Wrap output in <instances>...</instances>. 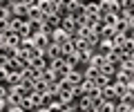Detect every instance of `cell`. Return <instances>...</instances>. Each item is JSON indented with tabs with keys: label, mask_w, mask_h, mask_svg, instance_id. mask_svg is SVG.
Wrapping results in <instances>:
<instances>
[{
	"label": "cell",
	"mask_w": 134,
	"mask_h": 112,
	"mask_svg": "<svg viewBox=\"0 0 134 112\" xmlns=\"http://www.w3.org/2000/svg\"><path fill=\"white\" fill-rule=\"evenodd\" d=\"M60 29H63V31H67L69 36H74V34H76V29H78L76 18H74L72 14H65V16H63V23H60Z\"/></svg>",
	"instance_id": "obj_1"
},
{
	"label": "cell",
	"mask_w": 134,
	"mask_h": 112,
	"mask_svg": "<svg viewBox=\"0 0 134 112\" xmlns=\"http://www.w3.org/2000/svg\"><path fill=\"white\" fill-rule=\"evenodd\" d=\"M5 45L11 49H20V45H23V38H20V34H14V31H5Z\"/></svg>",
	"instance_id": "obj_2"
},
{
	"label": "cell",
	"mask_w": 134,
	"mask_h": 112,
	"mask_svg": "<svg viewBox=\"0 0 134 112\" xmlns=\"http://www.w3.org/2000/svg\"><path fill=\"white\" fill-rule=\"evenodd\" d=\"M29 65H31L34 70H38V72H43V70H45V67L49 65V61L45 58V54L40 52V54H36V56H31V58H29Z\"/></svg>",
	"instance_id": "obj_3"
},
{
	"label": "cell",
	"mask_w": 134,
	"mask_h": 112,
	"mask_svg": "<svg viewBox=\"0 0 134 112\" xmlns=\"http://www.w3.org/2000/svg\"><path fill=\"white\" fill-rule=\"evenodd\" d=\"M31 43H34V47L38 49V52H45V49L49 47V36H45V34H34V36H31Z\"/></svg>",
	"instance_id": "obj_4"
},
{
	"label": "cell",
	"mask_w": 134,
	"mask_h": 112,
	"mask_svg": "<svg viewBox=\"0 0 134 112\" xmlns=\"http://www.w3.org/2000/svg\"><path fill=\"white\" fill-rule=\"evenodd\" d=\"M69 38H72V36H69L67 31H63L60 27H58V29H54V34L49 36V43H54V45H63V43H67Z\"/></svg>",
	"instance_id": "obj_5"
},
{
	"label": "cell",
	"mask_w": 134,
	"mask_h": 112,
	"mask_svg": "<svg viewBox=\"0 0 134 112\" xmlns=\"http://www.w3.org/2000/svg\"><path fill=\"white\" fill-rule=\"evenodd\" d=\"M23 83V74L20 72H5V85L7 88H14Z\"/></svg>",
	"instance_id": "obj_6"
},
{
	"label": "cell",
	"mask_w": 134,
	"mask_h": 112,
	"mask_svg": "<svg viewBox=\"0 0 134 112\" xmlns=\"http://www.w3.org/2000/svg\"><path fill=\"white\" fill-rule=\"evenodd\" d=\"M27 20L29 23H43L45 14L38 9V7H27Z\"/></svg>",
	"instance_id": "obj_7"
},
{
	"label": "cell",
	"mask_w": 134,
	"mask_h": 112,
	"mask_svg": "<svg viewBox=\"0 0 134 112\" xmlns=\"http://www.w3.org/2000/svg\"><path fill=\"white\" fill-rule=\"evenodd\" d=\"M11 14H14V18H18V20H27V7L18 5V2H11Z\"/></svg>",
	"instance_id": "obj_8"
},
{
	"label": "cell",
	"mask_w": 134,
	"mask_h": 112,
	"mask_svg": "<svg viewBox=\"0 0 134 112\" xmlns=\"http://www.w3.org/2000/svg\"><path fill=\"white\" fill-rule=\"evenodd\" d=\"M76 110L78 112H96L94 105H92V101L87 97H83V99H78V101H76Z\"/></svg>",
	"instance_id": "obj_9"
},
{
	"label": "cell",
	"mask_w": 134,
	"mask_h": 112,
	"mask_svg": "<svg viewBox=\"0 0 134 112\" xmlns=\"http://www.w3.org/2000/svg\"><path fill=\"white\" fill-rule=\"evenodd\" d=\"M18 34H20V38H31V36H34V25L29 23V20H23Z\"/></svg>",
	"instance_id": "obj_10"
},
{
	"label": "cell",
	"mask_w": 134,
	"mask_h": 112,
	"mask_svg": "<svg viewBox=\"0 0 134 112\" xmlns=\"http://www.w3.org/2000/svg\"><path fill=\"white\" fill-rule=\"evenodd\" d=\"M67 78H69V83L72 85H81L83 81H85V76H83V70L78 67V70H72V72L67 74Z\"/></svg>",
	"instance_id": "obj_11"
},
{
	"label": "cell",
	"mask_w": 134,
	"mask_h": 112,
	"mask_svg": "<svg viewBox=\"0 0 134 112\" xmlns=\"http://www.w3.org/2000/svg\"><path fill=\"white\" fill-rule=\"evenodd\" d=\"M105 63H107V58L103 56V54H98V52H94V54H92V58H90V65H92V67L100 70V67H103Z\"/></svg>",
	"instance_id": "obj_12"
},
{
	"label": "cell",
	"mask_w": 134,
	"mask_h": 112,
	"mask_svg": "<svg viewBox=\"0 0 134 112\" xmlns=\"http://www.w3.org/2000/svg\"><path fill=\"white\" fill-rule=\"evenodd\" d=\"M110 49H112V40H110V38H100L94 52H98V54H103V56H107V52H110Z\"/></svg>",
	"instance_id": "obj_13"
},
{
	"label": "cell",
	"mask_w": 134,
	"mask_h": 112,
	"mask_svg": "<svg viewBox=\"0 0 134 112\" xmlns=\"http://www.w3.org/2000/svg\"><path fill=\"white\" fill-rule=\"evenodd\" d=\"M114 81L127 85V83H134V74H130V72H116L114 74Z\"/></svg>",
	"instance_id": "obj_14"
},
{
	"label": "cell",
	"mask_w": 134,
	"mask_h": 112,
	"mask_svg": "<svg viewBox=\"0 0 134 112\" xmlns=\"http://www.w3.org/2000/svg\"><path fill=\"white\" fill-rule=\"evenodd\" d=\"M100 97H103V101H119L114 94V90H112V85H105V88H100Z\"/></svg>",
	"instance_id": "obj_15"
},
{
	"label": "cell",
	"mask_w": 134,
	"mask_h": 112,
	"mask_svg": "<svg viewBox=\"0 0 134 112\" xmlns=\"http://www.w3.org/2000/svg\"><path fill=\"white\" fill-rule=\"evenodd\" d=\"M60 54H63V58H65V56H72V54H76V47H74L72 38L67 40V43H63V45H60Z\"/></svg>",
	"instance_id": "obj_16"
},
{
	"label": "cell",
	"mask_w": 134,
	"mask_h": 112,
	"mask_svg": "<svg viewBox=\"0 0 134 112\" xmlns=\"http://www.w3.org/2000/svg\"><path fill=\"white\" fill-rule=\"evenodd\" d=\"M49 70H54V72H63V67H65V61L60 58V56H56V58H49Z\"/></svg>",
	"instance_id": "obj_17"
},
{
	"label": "cell",
	"mask_w": 134,
	"mask_h": 112,
	"mask_svg": "<svg viewBox=\"0 0 134 112\" xmlns=\"http://www.w3.org/2000/svg\"><path fill=\"white\" fill-rule=\"evenodd\" d=\"M20 74H23L25 78H29V81H36V78H40V72H38V70H34L31 65H27V67H25Z\"/></svg>",
	"instance_id": "obj_18"
},
{
	"label": "cell",
	"mask_w": 134,
	"mask_h": 112,
	"mask_svg": "<svg viewBox=\"0 0 134 112\" xmlns=\"http://www.w3.org/2000/svg\"><path fill=\"white\" fill-rule=\"evenodd\" d=\"M98 70L96 67H92V65H87V67H83V76H85V81H94L96 76H98Z\"/></svg>",
	"instance_id": "obj_19"
},
{
	"label": "cell",
	"mask_w": 134,
	"mask_h": 112,
	"mask_svg": "<svg viewBox=\"0 0 134 112\" xmlns=\"http://www.w3.org/2000/svg\"><path fill=\"white\" fill-rule=\"evenodd\" d=\"M47 88H49V83L43 81V78H36V81H34V92L45 94V92H47Z\"/></svg>",
	"instance_id": "obj_20"
},
{
	"label": "cell",
	"mask_w": 134,
	"mask_h": 112,
	"mask_svg": "<svg viewBox=\"0 0 134 112\" xmlns=\"http://www.w3.org/2000/svg\"><path fill=\"white\" fill-rule=\"evenodd\" d=\"M45 20L52 25L54 29H58V27H60V23H63V16H58V14H49V16H45Z\"/></svg>",
	"instance_id": "obj_21"
},
{
	"label": "cell",
	"mask_w": 134,
	"mask_h": 112,
	"mask_svg": "<svg viewBox=\"0 0 134 112\" xmlns=\"http://www.w3.org/2000/svg\"><path fill=\"white\" fill-rule=\"evenodd\" d=\"M96 112H116V101H103L100 108H96Z\"/></svg>",
	"instance_id": "obj_22"
},
{
	"label": "cell",
	"mask_w": 134,
	"mask_h": 112,
	"mask_svg": "<svg viewBox=\"0 0 134 112\" xmlns=\"http://www.w3.org/2000/svg\"><path fill=\"white\" fill-rule=\"evenodd\" d=\"M65 67L67 70H78V58H76V54H72V56H65Z\"/></svg>",
	"instance_id": "obj_23"
},
{
	"label": "cell",
	"mask_w": 134,
	"mask_h": 112,
	"mask_svg": "<svg viewBox=\"0 0 134 112\" xmlns=\"http://www.w3.org/2000/svg\"><path fill=\"white\" fill-rule=\"evenodd\" d=\"M58 101L63 103V105H69V103H76L72 97V92H58Z\"/></svg>",
	"instance_id": "obj_24"
},
{
	"label": "cell",
	"mask_w": 134,
	"mask_h": 112,
	"mask_svg": "<svg viewBox=\"0 0 134 112\" xmlns=\"http://www.w3.org/2000/svg\"><path fill=\"white\" fill-rule=\"evenodd\" d=\"M11 16H14L11 14V2L9 5H0V20H9Z\"/></svg>",
	"instance_id": "obj_25"
},
{
	"label": "cell",
	"mask_w": 134,
	"mask_h": 112,
	"mask_svg": "<svg viewBox=\"0 0 134 112\" xmlns=\"http://www.w3.org/2000/svg\"><path fill=\"white\" fill-rule=\"evenodd\" d=\"M121 49H123V54H134V38H125Z\"/></svg>",
	"instance_id": "obj_26"
},
{
	"label": "cell",
	"mask_w": 134,
	"mask_h": 112,
	"mask_svg": "<svg viewBox=\"0 0 134 112\" xmlns=\"http://www.w3.org/2000/svg\"><path fill=\"white\" fill-rule=\"evenodd\" d=\"M112 90H114V94H116V99H119V101H121V99H123V94H125V85H123V83H112Z\"/></svg>",
	"instance_id": "obj_27"
},
{
	"label": "cell",
	"mask_w": 134,
	"mask_h": 112,
	"mask_svg": "<svg viewBox=\"0 0 134 112\" xmlns=\"http://www.w3.org/2000/svg\"><path fill=\"white\" fill-rule=\"evenodd\" d=\"M85 40H87V45H90L92 49H96V45H98V40H100V36H98V34H94V31L90 29V36H87Z\"/></svg>",
	"instance_id": "obj_28"
},
{
	"label": "cell",
	"mask_w": 134,
	"mask_h": 112,
	"mask_svg": "<svg viewBox=\"0 0 134 112\" xmlns=\"http://www.w3.org/2000/svg\"><path fill=\"white\" fill-rule=\"evenodd\" d=\"M116 20H119V16H114V14H105L103 16V25H105V27H114Z\"/></svg>",
	"instance_id": "obj_29"
},
{
	"label": "cell",
	"mask_w": 134,
	"mask_h": 112,
	"mask_svg": "<svg viewBox=\"0 0 134 112\" xmlns=\"http://www.w3.org/2000/svg\"><path fill=\"white\" fill-rule=\"evenodd\" d=\"M20 25H23V20H18V18H14V16H11V18H9V31H14V34H18Z\"/></svg>",
	"instance_id": "obj_30"
},
{
	"label": "cell",
	"mask_w": 134,
	"mask_h": 112,
	"mask_svg": "<svg viewBox=\"0 0 134 112\" xmlns=\"http://www.w3.org/2000/svg\"><path fill=\"white\" fill-rule=\"evenodd\" d=\"M116 112H134V105L123 103V101H116Z\"/></svg>",
	"instance_id": "obj_31"
},
{
	"label": "cell",
	"mask_w": 134,
	"mask_h": 112,
	"mask_svg": "<svg viewBox=\"0 0 134 112\" xmlns=\"http://www.w3.org/2000/svg\"><path fill=\"white\" fill-rule=\"evenodd\" d=\"M121 11H134V0H119Z\"/></svg>",
	"instance_id": "obj_32"
},
{
	"label": "cell",
	"mask_w": 134,
	"mask_h": 112,
	"mask_svg": "<svg viewBox=\"0 0 134 112\" xmlns=\"http://www.w3.org/2000/svg\"><path fill=\"white\" fill-rule=\"evenodd\" d=\"M29 101H31V105H34V110H36V108H40V94L38 92H31V94H29Z\"/></svg>",
	"instance_id": "obj_33"
},
{
	"label": "cell",
	"mask_w": 134,
	"mask_h": 112,
	"mask_svg": "<svg viewBox=\"0 0 134 112\" xmlns=\"http://www.w3.org/2000/svg\"><path fill=\"white\" fill-rule=\"evenodd\" d=\"M72 97H74V101H78V99L85 97V92H83L81 85H74V88H72Z\"/></svg>",
	"instance_id": "obj_34"
},
{
	"label": "cell",
	"mask_w": 134,
	"mask_h": 112,
	"mask_svg": "<svg viewBox=\"0 0 134 112\" xmlns=\"http://www.w3.org/2000/svg\"><path fill=\"white\" fill-rule=\"evenodd\" d=\"M90 101H92V105H94V110H96V108H100V103H103V97H100V92H98V94H94V97H90Z\"/></svg>",
	"instance_id": "obj_35"
},
{
	"label": "cell",
	"mask_w": 134,
	"mask_h": 112,
	"mask_svg": "<svg viewBox=\"0 0 134 112\" xmlns=\"http://www.w3.org/2000/svg\"><path fill=\"white\" fill-rule=\"evenodd\" d=\"M49 110H52V112H65V105H63L60 101H54L52 105H49Z\"/></svg>",
	"instance_id": "obj_36"
},
{
	"label": "cell",
	"mask_w": 134,
	"mask_h": 112,
	"mask_svg": "<svg viewBox=\"0 0 134 112\" xmlns=\"http://www.w3.org/2000/svg\"><path fill=\"white\" fill-rule=\"evenodd\" d=\"M9 31V20H0V34Z\"/></svg>",
	"instance_id": "obj_37"
},
{
	"label": "cell",
	"mask_w": 134,
	"mask_h": 112,
	"mask_svg": "<svg viewBox=\"0 0 134 112\" xmlns=\"http://www.w3.org/2000/svg\"><path fill=\"white\" fill-rule=\"evenodd\" d=\"M7 110H9V103H7V99L0 97V112H7Z\"/></svg>",
	"instance_id": "obj_38"
},
{
	"label": "cell",
	"mask_w": 134,
	"mask_h": 112,
	"mask_svg": "<svg viewBox=\"0 0 134 112\" xmlns=\"http://www.w3.org/2000/svg\"><path fill=\"white\" fill-rule=\"evenodd\" d=\"M9 63V56H5V54H0V70H5V65Z\"/></svg>",
	"instance_id": "obj_39"
},
{
	"label": "cell",
	"mask_w": 134,
	"mask_h": 112,
	"mask_svg": "<svg viewBox=\"0 0 134 112\" xmlns=\"http://www.w3.org/2000/svg\"><path fill=\"white\" fill-rule=\"evenodd\" d=\"M7 94H9V88H7L5 83H2V85H0V97H2V99H7Z\"/></svg>",
	"instance_id": "obj_40"
},
{
	"label": "cell",
	"mask_w": 134,
	"mask_h": 112,
	"mask_svg": "<svg viewBox=\"0 0 134 112\" xmlns=\"http://www.w3.org/2000/svg\"><path fill=\"white\" fill-rule=\"evenodd\" d=\"M7 112H27V110H25V108H20V105H16V108H9Z\"/></svg>",
	"instance_id": "obj_41"
},
{
	"label": "cell",
	"mask_w": 134,
	"mask_h": 112,
	"mask_svg": "<svg viewBox=\"0 0 134 112\" xmlns=\"http://www.w3.org/2000/svg\"><path fill=\"white\" fill-rule=\"evenodd\" d=\"M34 112H52V110H49V108H36Z\"/></svg>",
	"instance_id": "obj_42"
},
{
	"label": "cell",
	"mask_w": 134,
	"mask_h": 112,
	"mask_svg": "<svg viewBox=\"0 0 134 112\" xmlns=\"http://www.w3.org/2000/svg\"><path fill=\"white\" fill-rule=\"evenodd\" d=\"M5 47V34H0V49Z\"/></svg>",
	"instance_id": "obj_43"
},
{
	"label": "cell",
	"mask_w": 134,
	"mask_h": 112,
	"mask_svg": "<svg viewBox=\"0 0 134 112\" xmlns=\"http://www.w3.org/2000/svg\"><path fill=\"white\" fill-rule=\"evenodd\" d=\"M11 0H0V5H9Z\"/></svg>",
	"instance_id": "obj_44"
},
{
	"label": "cell",
	"mask_w": 134,
	"mask_h": 112,
	"mask_svg": "<svg viewBox=\"0 0 134 112\" xmlns=\"http://www.w3.org/2000/svg\"><path fill=\"white\" fill-rule=\"evenodd\" d=\"M87 2H100V0H87Z\"/></svg>",
	"instance_id": "obj_45"
}]
</instances>
